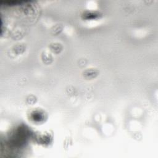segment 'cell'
Instances as JSON below:
<instances>
[{"mask_svg": "<svg viewBox=\"0 0 158 158\" xmlns=\"http://www.w3.org/2000/svg\"><path fill=\"white\" fill-rule=\"evenodd\" d=\"M100 74V72L96 69H88L83 72V77L87 80H92Z\"/></svg>", "mask_w": 158, "mask_h": 158, "instance_id": "1", "label": "cell"}, {"mask_svg": "<svg viewBox=\"0 0 158 158\" xmlns=\"http://www.w3.org/2000/svg\"><path fill=\"white\" fill-rule=\"evenodd\" d=\"M41 59L43 63L46 64H50L53 61V57L51 56V54H49L47 52H43L42 53Z\"/></svg>", "mask_w": 158, "mask_h": 158, "instance_id": "3", "label": "cell"}, {"mask_svg": "<svg viewBox=\"0 0 158 158\" xmlns=\"http://www.w3.org/2000/svg\"><path fill=\"white\" fill-rule=\"evenodd\" d=\"M50 48L51 49V51L52 52H53L54 53H56V54L59 53L60 51H62V49H63V46L59 43H51L50 45Z\"/></svg>", "mask_w": 158, "mask_h": 158, "instance_id": "2", "label": "cell"}]
</instances>
